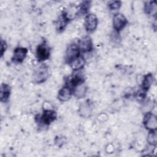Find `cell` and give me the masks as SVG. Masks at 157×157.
Returning <instances> with one entry per match:
<instances>
[{"label": "cell", "mask_w": 157, "mask_h": 157, "mask_svg": "<svg viewBox=\"0 0 157 157\" xmlns=\"http://www.w3.org/2000/svg\"><path fill=\"white\" fill-rule=\"evenodd\" d=\"M48 76V68L45 65L40 66L34 72L33 79L36 83H41L44 82Z\"/></svg>", "instance_id": "cell-1"}, {"label": "cell", "mask_w": 157, "mask_h": 157, "mask_svg": "<svg viewBox=\"0 0 157 157\" xmlns=\"http://www.w3.org/2000/svg\"><path fill=\"white\" fill-rule=\"evenodd\" d=\"M127 20L125 17L121 13H117L113 19V28L118 31L121 30L126 25Z\"/></svg>", "instance_id": "cell-2"}, {"label": "cell", "mask_w": 157, "mask_h": 157, "mask_svg": "<svg viewBox=\"0 0 157 157\" xmlns=\"http://www.w3.org/2000/svg\"><path fill=\"white\" fill-rule=\"evenodd\" d=\"M98 25V19L95 15L90 14L85 19V27L89 31L94 30Z\"/></svg>", "instance_id": "cell-3"}, {"label": "cell", "mask_w": 157, "mask_h": 157, "mask_svg": "<svg viewBox=\"0 0 157 157\" xmlns=\"http://www.w3.org/2000/svg\"><path fill=\"white\" fill-rule=\"evenodd\" d=\"M50 55L49 48L44 44L40 45L37 49V56L40 61L47 59Z\"/></svg>", "instance_id": "cell-4"}, {"label": "cell", "mask_w": 157, "mask_h": 157, "mask_svg": "<svg viewBox=\"0 0 157 157\" xmlns=\"http://www.w3.org/2000/svg\"><path fill=\"white\" fill-rule=\"evenodd\" d=\"M145 127L148 129H155L157 126V121L156 116L151 113L148 114L145 119Z\"/></svg>", "instance_id": "cell-5"}, {"label": "cell", "mask_w": 157, "mask_h": 157, "mask_svg": "<svg viewBox=\"0 0 157 157\" xmlns=\"http://www.w3.org/2000/svg\"><path fill=\"white\" fill-rule=\"evenodd\" d=\"M78 48L83 52H88L91 50L92 42L89 37H85L82 39L79 43Z\"/></svg>", "instance_id": "cell-6"}, {"label": "cell", "mask_w": 157, "mask_h": 157, "mask_svg": "<svg viewBox=\"0 0 157 157\" xmlns=\"http://www.w3.org/2000/svg\"><path fill=\"white\" fill-rule=\"evenodd\" d=\"M27 50L25 48L18 47L17 48L13 53V59L18 62H21L26 57Z\"/></svg>", "instance_id": "cell-7"}, {"label": "cell", "mask_w": 157, "mask_h": 157, "mask_svg": "<svg viewBox=\"0 0 157 157\" xmlns=\"http://www.w3.org/2000/svg\"><path fill=\"white\" fill-rule=\"evenodd\" d=\"M78 53H79V50L77 46L75 45L70 46L67 49V53H66L67 59L69 61H72L73 59H74L75 58L78 56Z\"/></svg>", "instance_id": "cell-8"}, {"label": "cell", "mask_w": 157, "mask_h": 157, "mask_svg": "<svg viewBox=\"0 0 157 157\" xmlns=\"http://www.w3.org/2000/svg\"><path fill=\"white\" fill-rule=\"evenodd\" d=\"M71 91L67 87L63 88L59 92L58 99L61 101H66L71 98Z\"/></svg>", "instance_id": "cell-9"}, {"label": "cell", "mask_w": 157, "mask_h": 157, "mask_svg": "<svg viewBox=\"0 0 157 157\" xmlns=\"http://www.w3.org/2000/svg\"><path fill=\"white\" fill-rule=\"evenodd\" d=\"M56 118V113L53 110H46L42 116L43 121L46 124H49L52 121H53Z\"/></svg>", "instance_id": "cell-10"}, {"label": "cell", "mask_w": 157, "mask_h": 157, "mask_svg": "<svg viewBox=\"0 0 157 157\" xmlns=\"http://www.w3.org/2000/svg\"><path fill=\"white\" fill-rule=\"evenodd\" d=\"M85 64V61L83 57L78 56L71 61V67L74 69H79L83 67Z\"/></svg>", "instance_id": "cell-11"}, {"label": "cell", "mask_w": 157, "mask_h": 157, "mask_svg": "<svg viewBox=\"0 0 157 157\" xmlns=\"http://www.w3.org/2000/svg\"><path fill=\"white\" fill-rule=\"evenodd\" d=\"M79 111L82 116L87 117L90 115L91 112V109L88 103H84L80 106Z\"/></svg>", "instance_id": "cell-12"}, {"label": "cell", "mask_w": 157, "mask_h": 157, "mask_svg": "<svg viewBox=\"0 0 157 157\" xmlns=\"http://www.w3.org/2000/svg\"><path fill=\"white\" fill-rule=\"evenodd\" d=\"M86 88L83 85H78L75 90V95L78 98H81L83 97L86 93Z\"/></svg>", "instance_id": "cell-13"}, {"label": "cell", "mask_w": 157, "mask_h": 157, "mask_svg": "<svg viewBox=\"0 0 157 157\" xmlns=\"http://www.w3.org/2000/svg\"><path fill=\"white\" fill-rule=\"evenodd\" d=\"M10 95V90L6 85H2L1 88V101H6Z\"/></svg>", "instance_id": "cell-14"}, {"label": "cell", "mask_w": 157, "mask_h": 157, "mask_svg": "<svg viewBox=\"0 0 157 157\" xmlns=\"http://www.w3.org/2000/svg\"><path fill=\"white\" fill-rule=\"evenodd\" d=\"M153 77L151 74H149L147 75H146L143 81V83H142L143 88L146 90L148 89V88H150L151 83H153Z\"/></svg>", "instance_id": "cell-15"}, {"label": "cell", "mask_w": 157, "mask_h": 157, "mask_svg": "<svg viewBox=\"0 0 157 157\" xmlns=\"http://www.w3.org/2000/svg\"><path fill=\"white\" fill-rule=\"evenodd\" d=\"M147 140L150 144L153 145H156V132L152 130V131L148 134Z\"/></svg>", "instance_id": "cell-16"}, {"label": "cell", "mask_w": 157, "mask_h": 157, "mask_svg": "<svg viewBox=\"0 0 157 157\" xmlns=\"http://www.w3.org/2000/svg\"><path fill=\"white\" fill-rule=\"evenodd\" d=\"M120 6V2L119 1L111 2V3L109 4V7L111 10H116L118 9Z\"/></svg>", "instance_id": "cell-17"}, {"label": "cell", "mask_w": 157, "mask_h": 157, "mask_svg": "<svg viewBox=\"0 0 157 157\" xmlns=\"http://www.w3.org/2000/svg\"><path fill=\"white\" fill-rule=\"evenodd\" d=\"M5 42L2 40H1V55H3V53H4V48L6 49V47H4V45H5Z\"/></svg>", "instance_id": "cell-18"}]
</instances>
